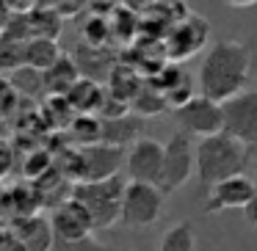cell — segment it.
<instances>
[{"mask_svg":"<svg viewBox=\"0 0 257 251\" xmlns=\"http://www.w3.org/2000/svg\"><path fill=\"white\" fill-rule=\"evenodd\" d=\"M251 64H254V56H251L249 45L238 39L213 42L199 64V75H196L199 94L216 102H227L229 97L246 91L251 78Z\"/></svg>","mask_w":257,"mask_h":251,"instance_id":"6da1fadb","label":"cell"},{"mask_svg":"<svg viewBox=\"0 0 257 251\" xmlns=\"http://www.w3.org/2000/svg\"><path fill=\"white\" fill-rule=\"evenodd\" d=\"M246 149L249 146L240 144L238 138H232L229 133H216V135H207V138H199V144H196V177H199L202 188L210 190L221 179L243 174L246 160H249Z\"/></svg>","mask_w":257,"mask_h":251,"instance_id":"7a4b0ae2","label":"cell"},{"mask_svg":"<svg viewBox=\"0 0 257 251\" xmlns=\"http://www.w3.org/2000/svg\"><path fill=\"white\" fill-rule=\"evenodd\" d=\"M127 179L119 174L108 179H94V182H75L72 196L91 212L94 229H108L122 218V193Z\"/></svg>","mask_w":257,"mask_h":251,"instance_id":"3957f363","label":"cell"},{"mask_svg":"<svg viewBox=\"0 0 257 251\" xmlns=\"http://www.w3.org/2000/svg\"><path fill=\"white\" fill-rule=\"evenodd\" d=\"M166 199L158 185L152 182H136L127 179L122 193V218L119 221L130 229H147L155 221H161L163 210H166Z\"/></svg>","mask_w":257,"mask_h":251,"instance_id":"277c9868","label":"cell"},{"mask_svg":"<svg viewBox=\"0 0 257 251\" xmlns=\"http://www.w3.org/2000/svg\"><path fill=\"white\" fill-rule=\"evenodd\" d=\"M163 146H166V155H163V174H161L158 188L166 196H172L194 177V171H196V144L191 141L188 133L177 130Z\"/></svg>","mask_w":257,"mask_h":251,"instance_id":"5b68a950","label":"cell"},{"mask_svg":"<svg viewBox=\"0 0 257 251\" xmlns=\"http://www.w3.org/2000/svg\"><path fill=\"white\" fill-rule=\"evenodd\" d=\"M72 179L75 182H94V179H108L119 174L124 163V149L111 144H91L80 152H72Z\"/></svg>","mask_w":257,"mask_h":251,"instance_id":"8992f818","label":"cell"},{"mask_svg":"<svg viewBox=\"0 0 257 251\" xmlns=\"http://www.w3.org/2000/svg\"><path fill=\"white\" fill-rule=\"evenodd\" d=\"M180 130L196 138H207V135L224 133V108L221 102L210 100L205 94H194L185 105H180L174 111Z\"/></svg>","mask_w":257,"mask_h":251,"instance_id":"52a82bcc","label":"cell"},{"mask_svg":"<svg viewBox=\"0 0 257 251\" xmlns=\"http://www.w3.org/2000/svg\"><path fill=\"white\" fill-rule=\"evenodd\" d=\"M224 108V133L238 138L246 146H257V91L246 89L221 102Z\"/></svg>","mask_w":257,"mask_h":251,"instance_id":"ba28073f","label":"cell"},{"mask_svg":"<svg viewBox=\"0 0 257 251\" xmlns=\"http://www.w3.org/2000/svg\"><path fill=\"white\" fill-rule=\"evenodd\" d=\"M163 155H166V146L158 138L141 135L139 141H133L124 152V168H127L130 179L158 185L163 174Z\"/></svg>","mask_w":257,"mask_h":251,"instance_id":"9c48e42d","label":"cell"},{"mask_svg":"<svg viewBox=\"0 0 257 251\" xmlns=\"http://www.w3.org/2000/svg\"><path fill=\"white\" fill-rule=\"evenodd\" d=\"M207 31H210V25L202 17L185 14L166 36V58H172V61L194 58L199 50L207 47Z\"/></svg>","mask_w":257,"mask_h":251,"instance_id":"30bf717a","label":"cell"},{"mask_svg":"<svg viewBox=\"0 0 257 251\" xmlns=\"http://www.w3.org/2000/svg\"><path fill=\"white\" fill-rule=\"evenodd\" d=\"M257 193V182L246 174H235L221 182H216L207 190V201L202 207V212H224V210H243Z\"/></svg>","mask_w":257,"mask_h":251,"instance_id":"8fae6325","label":"cell"},{"mask_svg":"<svg viewBox=\"0 0 257 251\" xmlns=\"http://www.w3.org/2000/svg\"><path fill=\"white\" fill-rule=\"evenodd\" d=\"M56 240H86L94 234V218L75 196L61 199L50 212Z\"/></svg>","mask_w":257,"mask_h":251,"instance_id":"7c38bea8","label":"cell"},{"mask_svg":"<svg viewBox=\"0 0 257 251\" xmlns=\"http://www.w3.org/2000/svg\"><path fill=\"white\" fill-rule=\"evenodd\" d=\"M9 229H12V234H17L23 240L28 251H53V245H56L50 215H42V212L9 218Z\"/></svg>","mask_w":257,"mask_h":251,"instance_id":"4fadbf2b","label":"cell"},{"mask_svg":"<svg viewBox=\"0 0 257 251\" xmlns=\"http://www.w3.org/2000/svg\"><path fill=\"white\" fill-rule=\"evenodd\" d=\"M141 138V116L136 113H124L116 119H102V138L100 144H111V146H130L133 141Z\"/></svg>","mask_w":257,"mask_h":251,"instance_id":"5bb4252c","label":"cell"},{"mask_svg":"<svg viewBox=\"0 0 257 251\" xmlns=\"http://www.w3.org/2000/svg\"><path fill=\"white\" fill-rule=\"evenodd\" d=\"M80 69L72 56H61L50 69L45 72V91L47 97H67V91L78 83Z\"/></svg>","mask_w":257,"mask_h":251,"instance_id":"9a60e30c","label":"cell"},{"mask_svg":"<svg viewBox=\"0 0 257 251\" xmlns=\"http://www.w3.org/2000/svg\"><path fill=\"white\" fill-rule=\"evenodd\" d=\"M72 58H75V64H78V69H80V78L100 80V78H105V75L113 72V58L108 56L105 47L80 45Z\"/></svg>","mask_w":257,"mask_h":251,"instance_id":"2e32d148","label":"cell"},{"mask_svg":"<svg viewBox=\"0 0 257 251\" xmlns=\"http://www.w3.org/2000/svg\"><path fill=\"white\" fill-rule=\"evenodd\" d=\"M102 100H105V91L91 78H78V83L67 91V102L72 105L75 113H97Z\"/></svg>","mask_w":257,"mask_h":251,"instance_id":"e0dca14e","label":"cell"},{"mask_svg":"<svg viewBox=\"0 0 257 251\" xmlns=\"http://www.w3.org/2000/svg\"><path fill=\"white\" fill-rule=\"evenodd\" d=\"M61 47H58L56 39H42V36H31L28 42H25V67H34L39 69V72H47V69L53 67V64L61 58Z\"/></svg>","mask_w":257,"mask_h":251,"instance_id":"ac0fdd59","label":"cell"},{"mask_svg":"<svg viewBox=\"0 0 257 251\" xmlns=\"http://www.w3.org/2000/svg\"><path fill=\"white\" fill-rule=\"evenodd\" d=\"M45 199L42 193L28 182H20V185H12L9 188V218H17V215H34V212L42 210Z\"/></svg>","mask_w":257,"mask_h":251,"instance_id":"d6986e66","label":"cell"},{"mask_svg":"<svg viewBox=\"0 0 257 251\" xmlns=\"http://www.w3.org/2000/svg\"><path fill=\"white\" fill-rule=\"evenodd\" d=\"M28 28H31V36H42V39H56L61 36V28H64V14L53 6H45V9H34L28 14Z\"/></svg>","mask_w":257,"mask_h":251,"instance_id":"ffe728a7","label":"cell"},{"mask_svg":"<svg viewBox=\"0 0 257 251\" xmlns=\"http://www.w3.org/2000/svg\"><path fill=\"white\" fill-rule=\"evenodd\" d=\"M169 108L166 102V94H163L161 89H155V86H141L139 94L133 97V102H130V113H136V116H158V113H163Z\"/></svg>","mask_w":257,"mask_h":251,"instance_id":"44dd1931","label":"cell"},{"mask_svg":"<svg viewBox=\"0 0 257 251\" xmlns=\"http://www.w3.org/2000/svg\"><path fill=\"white\" fill-rule=\"evenodd\" d=\"M9 80L14 83V89H17L20 97H42L47 94L45 91V72H39V69L34 67H17L14 72H9Z\"/></svg>","mask_w":257,"mask_h":251,"instance_id":"7402d4cb","label":"cell"},{"mask_svg":"<svg viewBox=\"0 0 257 251\" xmlns=\"http://www.w3.org/2000/svg\"><path fill=\"white\" fill-rule=\"evenodd\" d=\"M69 133L72 138L78 141L80 146H91V144H100L102 138V119L97 113H78L69 124Z\"/></svg>","mask_w":257,"mask_h":251,"instance_id":"603a6c76","label":"cell"},{"mask_svg":"<svg viewBox=\"0 0 257 251\" xmlns=\"http://www.w3.org/2000/svg\"><path fill=\"white\" fill-rule=\"evenodd\" d=\"M161 251H196V232L188 221L174 223L161 237Z\"/></svg>","mask_w":257,"mask_h":251,"instance_id":"cb8c5ba5","label":"cell"},{"mask_svg":"<svg viewBox=\"0 0 257 251\" xmlns=\"http://www.w3.org/2000/svg\"><path fill=\"white\" fill-rule=\"evenodd\" d=\"M108 39H111V23L100 14L89 17V23L83 25V45H91V47H105Z\"/></svg>","mask_w":257,"mask_h":251,"instance_id":"d4e9b609","label":"cell"},{"mask_svg":"<svg viewBox=\"0 0 257 251\" xmlns=\"http://www.w3.org/2000/svg\"><path fill=\"white\" fill-rule=\"evenodd\" d=\"M17 105H20V94H17V89H14V83L0 75V119L12 116V113L17 111Z\"/></svg>","mask_w":257,"mask_h":251,"instance_id":"484cf974","label":"cell"},{"mask_svg":"<svg viewBox=\"0 0 257 251\" xmlns=\"http://www.w3.org/2000/svg\"><path fill=\"white\" fill-rule=\"evenodd\" d=\"M191 97H194V86H191L188 75H183V78H180L177 83L166 91V102H169V108H174V111H177L180 105H185Z\"/></svg>","mask_w":257,"mask_h":251,"instance_id":"4316f807","label":"cell"},{"mask_svg":"<svg viewBox=\"0 0 257 251\" xmlns=\"http://www.w3.org/2000/svg\"><path fill=\"white\" fill-rule=\"evenodd\" d=\"M14 163H17V152H14L12 141L0 135V182L14 171Z\"/></svg>","mask_w":257,"mask_h":251,"instance_id":"83f0119b","label":"cell"},{"mask_svg":"<svg viewBox=\"0 0 257 251\" xmlns=\"http://www.w3.org/2000/svg\"><path fill=\"white\" fill-rule=\"evenodd\" d=\"M47 168H50V155H47V152H34V155L28 157V163H25V174H28L31 179L45 177Z\"/></svg>","mask_w":257,"mask_h":251,"instance_id":"f1b7e54d","label":"cell"},{"mask_svg":"<svg viewBox=\"0 0 257 251\" xmlns=\"http://www.w3.org/2000/svg\"><path fill=\"white\" fill-rule=\"evenodd\" d=\"M53 248H58V251H105L100 243H94L91 237H86V240H56Z\"/></svg>","mask_w":257,"mask_h":251,"instance_id":"f546056e","label":"cell"},{"mask_svg":"<svg viewBox=\"0 0 257 251\" xmlns=\"http://www.w3.org/2000/svg\"><path fill=\"white\" fill-rule=\"evenodd\" d=\"M243 218L249 221V226L257 232V193H254V199H251L249 204L243 207Z\"/></svg>","mask_w":257,"mask_h":251,"instance_id":"4dcf8cb0","label":"cell"},{"mask_svg":"<svg viewBox=\"0 0 257 251\" xmlns=\"http://www.w3.org/2000/svg\"><path fill=\"white\" fill-rule=\"evenodd\" d=\"M0 251H28V248H25V243L17 237V234H9V237L0 243Z\"/></svg>","mask_w":257,"mask_h":251,"instance_id":"1f68e13d","label":"cell"},{"mask_svg":"<svg viewBox=\"0 0 257 251\" xmlns=\"http://www.w3.org/2000/svg\"><path fill=\"white\" fill-rule=\"evenodd\" d=\"M0 218L9 221V188H3V182H0Z\"/></svg>","mask_w":257,"mask_h":251,"instance_id":"d6a6232c","label":"cell"},{"mask_svg":"<svg viewBox=\"0 0 257 251\" xmlns=\"http://www.w3.org/2000/svg\"><path fill=\"white\" fill-rule=\"evenodd\" d=\"M224 3H229L232 9H249V6H254L257 0H224Z\"/></svg>","mask_w":257,"mask_h":251,"instance_id":"836d02e7","label":"cell"},{"mask_svg":"<svg viewBox=\"0 0 257 251\" xmlns=\"http://www.w3.org/2000/svg\"><path fill=\"white\" fill-rule=\"evenodd\" d=\"M155 0H127V6L130 9H150Z\"/></svg>","mask_w":257,"mask_h":251,"instance_id":"e575fe53","label":"cell"},{"mask_svg":"<svg viewBox=\"0 0 257 251\" xmlns=\"http://www.w3.org/2000/svg\"><path fill=\"white\" fill-rule=\"evenodd\" d=\"M9 234H12V229H9V221H3V218H0V243H3Z\"/></svg>","mask_w":257,"mask_h":251,"instance_id":"d590c367","label":"cell"}]
</instances>
